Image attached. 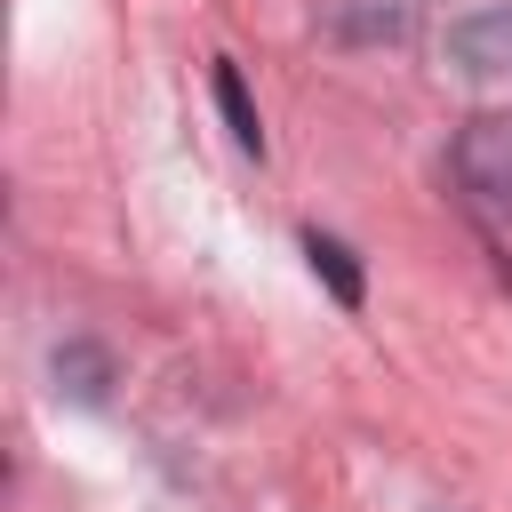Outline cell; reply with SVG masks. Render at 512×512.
I'll list each match as a JSON object with an SVG mask.
<instances>
[{
  "label": "cell",
  "instance_id": "obj_4",
  "mask_svg": "<svg viewBox=\"0 0 512 512\" xmlns=\"http://www.w3.org/2000/svg\"><path fill=\"white\" fill-rule=\"evenodd\" d=\"M216 104H224V120H232V144H240V152H264V128H256V104H248V88H240V64H216Z\"/></svg>",
  "mask_w": 512,
  "mask_h": 512
},
{
  "label": "cell",
  "instance_id": "obj_2",
  "mask_svg": "<svg viewBox=\"0 0 512 512\" xmlns=\"http://www.w3.org/2000/svg\"><path fill=\"white\" fill-rule=\"evenodd\" d=\"M456 168H464V184H472L488 208L512 216V120H472L464 144H456Z\"/></svg>",
  "mask_w": 512,
  "mask_h": 512
},
{
  "label": "cell",
  "instance_id": "obj_1",
  "mask_svg": "<svg viewBox=\"0 0 512 512\" xmlns=\"http://www.w3.org/2000/svg\"><path fill=\"white\" fill-rule=\"evenodd\" d=\"M448 56H456V72H472V80L512 72V0H464V8L448 16Z\"/></svg>",
  "mask_w": 512,
  "mask_h": 512
},
{
  "label": "cell",
  "instance_id": "obj_3",
  "mask_svg": "<svg viewBox=\"0 0 512 512\" xmlns=\"http://www.w3.org/2000/svg\"><path fill=\"white\" fill-rule=\"evenodd\" d=\"M304 256H312V272L336 288V304H360V264H352V248H344V240H328V232H304Z\"/></svg>",
  "mask_w": 512,
  "mask_h": 512
}]
</instances>
